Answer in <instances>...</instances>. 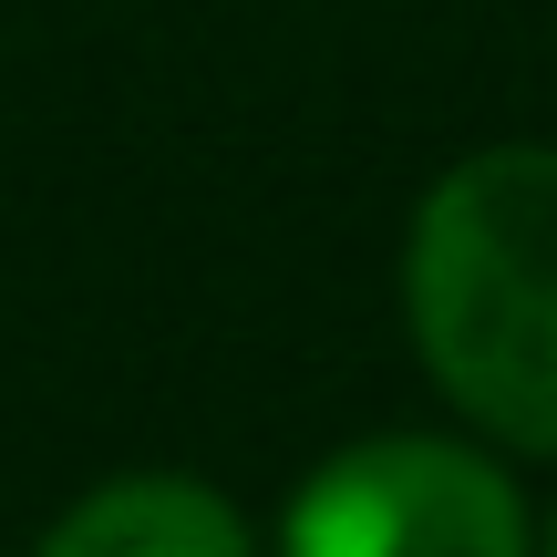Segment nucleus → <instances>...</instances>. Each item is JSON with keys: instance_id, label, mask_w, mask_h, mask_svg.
<instances>
[{"instance_id": "1", "label": "nucleus", "mask_w": 557, "mask_h": 557, "mask_svg": "<svg viewBox=\"0 0 557 557\" xmlns=\"http://www.w3.org/2000/svg\"><path fill=\"white\" fill-rule=\"evenodd\" d=\"M403 310L455 413L557 455V145H485L413 207Z\"/></svg>"}, {"instance_id": "2", "label": "nucleus", "mask_w": 557, "mask_h": 557, "mask_svg": "<svg viewBox=\"0 0 557 557\" xmlns=\"http://www.w3.org/2000/svg\"><path fill=\"white\" fill-rule=\"evenodd\" d=\"M278 557H527V506L475 444H341L278 517Z\"/></svg>"}, {"instance_id": "3", "label": "nucleus", "mask_w": 557, "mask_h": 557, "mask_svg": "<svg viewBox=\"0 0 557 557\" xmlns=\"http://www.w3.org/2000/svg\"><path fill=\"white\" fill-rule=\"evenodd\" d=\"M41 557H248V527L197 475H114L52 517Z\"/></svg>"}, {"instance_id": "4", "label": "nucleus", "mask_w": 557, "mask_h": 557, "mask_svg": "<svg viewBox=\"0 0 557 557\" xmlns=\"http://www.w3.org/2000/svg\"><path fill=\"white\" fill-rule=\"evenodd\" d=\"M537 557H557V527H547V547H537Z\"/></svg>"}]
</instances>
